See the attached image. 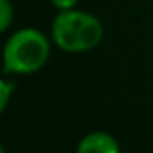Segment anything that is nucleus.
<instances>
[{
  "mask_svg": "<svg viewBox=\"0 0 153 153\" xmlns=\"http://www.w3.org/2000/svg\"><path fill=\"white\" fill-rule=\"evenodd\" d=\"M51 36L35 27L15 30L7 38L2 51L4 73L12 76H30L46 66L51 56Z\"/></svg>",
  "mask_w": 153,
  "mask_h": 153,
  "instance_id": "1",
  "label": "nucleus"
},
{
  "mask_svg": "<svg viewBox=\"0 0 153 153\" xmlns=\"http://www.w3.org/2000/svg\"><path fill=\"white\" fill-rule=\"evenodd\" d=\"M50 36L54 46L64 53H87L102 43L104 25L91 12L71 8L56 13Z\"/></svg>",
  "mask_w": 153,
  "mask_h": 153,
  "instance_id": "2",
  "label": "nucleus"
},
{
  "mask_svg": "<svg viewBox=\"0 0 153 153\" xmlns=\"http://www.w3.org/2000/svg\"><path fill=\"white\" fill-rule=\"evenodd\" d=\"M76 153H120V143L112 133L94 130L79 140Z\"/></svg>",
  "mask_w": 153,
  "mask_h": 153,
  "instance_id": "3",
  "label": "nucleus"
},
{
  "mask_svg": "<svg viewBox=\"0 0 153 153\" xmlns=\"http://www.w3.org/2000/svg\"><path fill=\"white\" fill-rule=\"evenodd\" d=\"M13 4L10 0H0V31L7 33L10 25L13 23Z\"/></svg>",
  "mask_w": 153,
  "mask_h": 153,
  "instance_id": "4",
  "label": "nucleus"
},
{
  "mask_svg": "<svg viewBox=\"0 0 153 153\" xmlns=\"http://www.w3.org/2000/svg\"><path fill=\"white\" fill-rule=\"evenodd\" d=\"M13 92H15V82L4 77L0 81V110L2 112L8 107V102H10Z\"/></svg>",
  "mask_w": 153,
  "mask_h": 153,
  "instance_id": "5",
  "label": "nucleus"
},
{
  "mask_svg": "<svg viewBox=\"0 0 153 153\" xmlns=\"http://www.w3.org/2000/svg\"><path fill=\"white\" fill-rule=\"evenodd\" d=\"M50 4L56 8L58 12L63 10H71V8H76L79 0H50Z\"/></svg>",
  "mask_w": 153,
  "mask_h": 153,
  "instance_id": "6",
  "label": "nucleus"
},
{
  "mask_svg": "<svg viewBox=\"0 0 153 153\" xmlns=\"http://www.w3.org/2000/svg\"><path fill=\"white\" fill-rule=\"evenodd\" d=\"M0 153H7V150H5V146H2V148H0Z\"/></svg>",
  "mask_w": 153,
  "mask_h": 153,
  "instance_id": "7",
  "label": "nucleus"
}]
</instances>
